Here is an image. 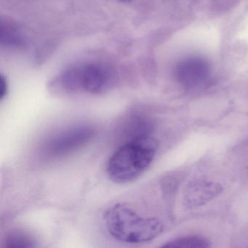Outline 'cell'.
Instances as JSON below:
<instances>
[{
    "instance_id": "9",
    "label": "cell",
    "mask_w": 248,
    "mask_h": 248,
    "mask_svg": "<svg viewBox=\"0 0 248 248\" xmlns=\"http://www.w3.org/2000/svg\"><path fill=\"white\" fill-rule=\"evenodd\" d=\"M3 243L6 248H29L36 246L34 239L21 231H14L8 233Z\"/></svg>"
},
{
    "instance_id": "12",
    "label": "cell",
    "mask_w": 248,
    "mask_h": 248,
    "mask_svg": "<svg viewBox=\"0 0 248 248\" xmlns=\"http://www.w3.org/2000/svg\"><path fill=\"white\" fill-rule=\"evenodd\" d=\"M120 2H123V3H128V2H132L133 0H118Z\"/></svg>"
},
{
    "instance_id": "11",
    "label": "cell",
    "mask_w": 248,
    "mask_h": 248,
    "mask_svg": "<svg viewBox=\"0 0 248 248\" xmlns=\"http://www.w3.org/2000/svg\"><path fill=\"white\" fill-rule=\"evenodd\" d=\"M8 92V84L6 78L3 75L0 78V100L2 101Z\"/></svg>"
},
{
    "instance_id": "7",
    "label": "cell",
    "mask_w": 248,
    "mask_h": 248,
    "mask_svg": "<svg viewBox=\"0 0 248 248\" xmlns=\"http://www.w3.org/2000/svg\"><path fill=\"white\" fill-rule=\"evenodd\" d=\"M153 125L148 117L137 112L129 114L124 117L119 127L120 143H127L150 136ZM120 144V145H121Z\"/></svg>"
},
{
    "instance_id": "10",
    "label": "cell",
    "mask_w": 248,
    "mask_h": 248,
    "mask_svg": "<svg viewBox=\"0 0 248 248\" xmlns=\"http://www.w3.org/2000/svg\"><path fill=\"white\" fill-rule=\"evenodd\" d=\"M164 248H209L210 242L200 236H186L177 238L162 245Z\"/></svg>"
},
{
    "instance_id": "8",
    "label": "cell",
    "mask_w": 248,
    "mask_h": 248,
    "mask_svg": "<svg viewBox=\"0 0 248 248\" xmlns=\"http://www.w3.org/2000/svg\"><path fill=\"white\" fill-rule=\"evenodd\" d=\"M1 44L10 48H23L25 46L26 40L18 26L11 21L1 22Z\"/></svg>"
},
{
    "instance_id": "6",
    "label": "cell",
    "mask_w": 248,
    "mask_h": 248,
    "mask_svg": "<svg viewBox=\"0 0 248 248\" xmlns=\"http://www.w3.org/2000/svg\"><path fill=\"white\" fill-rule=\"evenodd\" d=\"M223 191L220 184L206 180H197L188 184L184 194V204L188 207L204 205Z\"/></svg>"
},
{
    "instance_id": "2",
    "label": "cell",
    "mask_w": 248,
    "mask_h": 248,
    "mask_svg": "<svg viewBox=\"0 0 248 248\" xmlns=\"http://www.w3.org/2000/svg\"><path fill=\"white\" fill-rule=\"evenodd\" d=\"M158 148L157 140L151 136L120 145L107 163L110 179L117 184L137 179L153 162Z\"/></svg>"
},
{
    "instance_id": "4",
    "label": "cell",
    "mask_w": 248,
    "mask_h": 248,
    "mask_svg": "<svg viewBox=\"0 0 248 248\" xmlns=\"http://www.w3.org/2000/svg\"><path fill=\"white\" fill-rule=\"evenodd\" d=\"M82 92L91 95H103L111 91L118 81L117 71L109 63L91 62L79 65Z\"/></svg>"
},
{
    "instance_id": "5",
    "label": "cell",
    "mask_w": 248,
    "mask_h": 248,
    "mask_svg": "<svg viewBox=\"0 0 248 248\" xmlns=\"http://www.w3.org/2000/svg\"><path fill=\"white\" fill-rule=\"evenodd\" d=\"M208 63L201 59H188L177 66L175 75L180 83L188 88L204 86L210 78Z\"/></svg>"
},
{
    "instance_id": "3",
    "label": "cell",
    "mask_w": 248,
    "mask_h": 248,
    "mask_svg": "<svg viewBox=\"0 0 248 248\" xmlns=\"http://www.w3.org/2000/svg\"><path fill=\"white\" fill-rule=\"evenodd\" d=\"M96 130L92 126L79 125L66 129L49 138L41 149V155L47 159L63 157L80 149L92 140Z\"/></svg>"
},
{
    "instance_id": "1",
    "label": "cell",
    "mask_w": 248,
    "mask_h": 248,
    "mask_svg": "<svg viewBox=\"0 0 248 248\" xmlns=\"http://www.w3.org/2000/svg\"><path fill=\"white\" fill-rule=\"evenodd\" d=\"M104 221L112 237L127 244L150 242L160 235L165 228L159 219L140 216L124 203L110 207L104 215Z\"/></svg>"
}]
</instances>
